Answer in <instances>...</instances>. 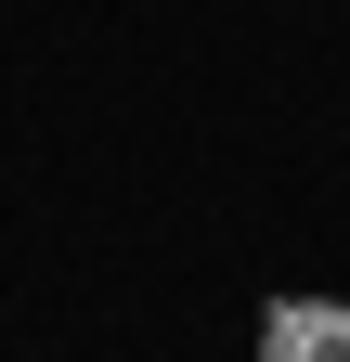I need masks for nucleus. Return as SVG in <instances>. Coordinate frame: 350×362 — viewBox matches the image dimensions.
I'll return each mask as SVG.
<instances>
[{
  "instance_id": "1",
  "label": "nucleus",
  "mask_w": 350,
  "mask_h": 362,
  "mask_svg": "<svg viewBox=\"0 0 350 362\" xmlns=\"http://www.w3.org/2000/svg\"><path fill=\"white\" fill-rule=\"evenodd\" d=\"M259 362H350V298H273L259 310Z\"/></svg>"
}]
</instances>
